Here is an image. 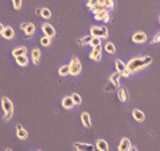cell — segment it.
<instances>
[{"instance_id": "6da1fadb", "label": "cell", "mask_w": 160, "mask_h": 151, "mask_svg": "<svg viewBox=\"0 0 160 151\" xmlns=\"http://www.w3.org/2000/svg\"><path fill=\"white\" fill-rule=\"evenodd\" d=\"M151 63H152V58L149 57V56H145V57L135 58L133 60H130L126 67L130 73H134V72H137L138 69H142V68L149 66Z\"/></svg>"}, {"instance_id": "7a4b0ae2", "label": "cell", "mask_w": 160, "mask_h": 151, "mask_svg": "<svg viewBox=\"0 0 160 151\" xmlns=\"http://www.w3.org/2000/svg\"><path fill=\"white\" fill-rule=\"evenodd\" d=\"M1 104H2V109L5 111V117H4V120H9L13 115V103L10 102L7 97H2L1 98Z\"/></svg>"}, {"instance_id": "3957f363", "label": "cell", "mask_w": 160, "mask_h": 151, "mask_svg": "<svg viewBox=\"0 0 160 151\" xmlns=\"http://www.w3.org/2000/svg\"><path fill=\"white\" fill-rule=\"evenodd\" d=\"M81 69H82V66H81L80 60L77 58H73L70 63H69V74L73 76H76L81 73Z\"/></svg>"}, {"instance_id": "277c9868", "label": "cell", "mask_w": 160, "mask_h": 151, "mask_svg": "<svg viewBox=\"0 0 160 151\" xmlns=\"http://www.w3.org/2000/svg\"><path fill=\"white\" fill-rule=\"evenodd\" d=\"M91 36L98 37V38H105L108 36V30L105 27H92L91 28Z\"/></svg>"}, {"instance_id": "5b68a950", "label": "cell", "mask_w": 160, "mask_h": 151, "mask_svg": "<svg viewBox=\"0 0 160 151\" xmlns=\"http://www.w3.org/2000/svg\"><path fill=\"white\" fill-rule=\"evenodd\" d=\"M43 31L45 34V36L48 37V38H52V37L55 36V30H54V28L50 23H44L43 24Z\"/></svg>"}, {"instance_id": "8992f818", "label": "cell", "mask_w": 160, "mask_h": 151, "mask_svg": "<svg viewBox=\"0 0 160 151\" xmlns=\"http://www.w3.org/2000/svg\"><path fill=\"white\" fill-rule=\"evenodd\" d=\"M74 146L76 148V150L78 151H93L94 150V146L92 144H87V143H80V142H76L74 143Z\"/></svg>"}, {"instance_id": "52a82bcc", "label": "cell", "mask_w": 160, "mask_h": 151, "mask_svg": "<svg viewBox=\"0 0 160 151\" xmlns=\"http://www.w3.org/2000/svg\"><path fill=\"white\" fill-rule=\"evenodd\" d=\"M16 135H17V137H19L20 140H27V137H28L27 130L24 129L20 124L16 125Z\"/></svg>"}, {"instance_id": "ba28073f", "label": "cell", "mask_w": 160, "mask_h": 151, "mask_svg": "<svg viewBox=\"0 0 160 151\" xmlns=\"http://www.w3.org/2000/svg\"><path fill=\"white\" fill-rule=\"evenodd\" d=\"M90 58L94 61H99L101 59V49H100V46L93 47L92 52L90 54Z\"/></svg>"}, {"instance_id": "9c48e42d", "label": "cell", "mask_w": 160, "mask_h": 151, "mask_svg": "<svg viewBox=\"0 0 160 151\" xmlns=\"http://www.w3.org/2000/svg\"><path fill=\"white\" fill-rule=\"evenodd\" d=\"M81 120H82V124L84 127L91 128V119H90V114L88 112H83L81 115Z\"/></svg>"}, {"instance_id": "30bf717a", "label": "cell", "mask_w": 160, "mask_h": 151, "mask_svg": "<svg viewBox=\"0 0 160 151\" xmlns=\"http://www.w3.org/2000/svg\"><path fill=\"white\" fill-rule=\"evenodd\" d=\"M146 41V35H145L144 32H136L134 36H133V42L135 43H144Z\"/></svg>"}, {"instance_id": "8fae6325", "label": "cell", "mask_w": 160, "mask_h": 151, "mask_svg": "<svg viewBox=\"0 0 160 151\" xmlns=\"http://www.w3.org/2000/svg\"><path fill=\"white\" fill-rule=\"evenodd\" d=\"M96 20L98 21H104V22H108L109 21V14L106 11H101L96 14Z\"/></svg>"}, {"instance_id": "7c38bea8", "label": "cell", "mask_w": 160, "mask_h": 151, "mask_svg": "<svg viewBox=\"0 0 160 151\" xmlns=\"http://www.w3.org/2000/svg\"><path fill=\"white\" fill-rule=\"evenodd\" d=\"M74 105H75V103L73 102L72 97L67 96V97H65V98L62 99V106H63L66 110L73 109V107H74Z\"/></svg>"}, {"instance_id": "4fadbf2b", "label": "cell", "mask_w": 160, "mask_h": 151, "mask_svg": "<svg viewBox=\"0 0 160 151\" xmlns=\"http://www.w3.org/2000/svg\"><path fill=\"white\" fill-rule=\"evenodd\" d=\"M130 146H131V143H130V141L127 138V137H124L122 138L121 141V143H120L119 146V150L120 151H127L130 149Z\"/></svg>"}, {"instance_id": "5bb4252c", "label": "cell", "mask_w": 160, "mask_h": 151, "mask_svg": "<svg viewBox=\"0 0 160 151\" xmlns=\"http://www.w3.org/2000/svg\"><path fill=\"white\" fill-rule=\"evenodd\" d=\"M133 117H134V119L137 121V122H143L145 119V115L144 113L140 111V110H134L133 111Z\"/></svg>"}, {"instance_id": "9a60e30c", "label": "cell", "mask_w": 160, "mask_h": 151, "mask_svg": "<svg viewBox=\"0 0 160 151\" xmlns=\"http://www.w3.org/2000/svg\"><path fill=\"white\" fill-rule=\"evenodd\" d=\"M2 36H4V38H6V39H12L13 37H14V30L10 28V27H6V28H4V30H2Z\"/></svg>"}, {"instance_id": "2e32d148", "label": "cell", "mask_w": 160, "mask_h": 151, "mask_svg": "<svg viewBox=\"0 0 160 151\" xmlns=\"http://www.w3.org/2000/svg\"><path fill=\"white\" fill-rule=\"evenodd\" d=\"M31 56H32V61L35 65H38L39 63V59H41V51L39 49H34L32 52H31Z\"/></svg>"}, {"instance_id": "e0dca14e", "label": "cell", "mask_w": 160, "mask_h": 151, "mask_svg": "<svg viewBox=\"0 0 160 151\" xmlns=\"http://www.w3.org/2000/svg\"><path fill=\"white\" fill-rule=\"evenodd\" d=\"M96 148H97V150H99V151H107L108 150V144H107L106 141L99 140L98 142H97Z\"/></svg>"}, {"instance_id": "ac0fdd59", "label": "cell", "mask_w": 160, "mask_h": 151, "mask_svg": "<svg viewBox=\"0 0 160 151\" xmlns=\"http://www.w3.org/2000/svg\"><path fill=\"white\" fill-rule=\"evenodd\" d=\"M16 59V63L19 66H22V67H24L28 65V58L26 57V54L24 56H20V57H15Z\"/></svg>"}, {"instance_id": "d6986e66", "label": "cell", "mask_w": 160, "mask_h": 151, "mask_svg": "<svg viewBox=\"0 0 160 151\" xmlns=\"http://www.w3.org/2000/svg\"><path fill=\"white\" fill-rule=\"evenodd\" d=\"M118 96H119V99L124 103V102H127L128 100V95H127V91L124 90L123 88L119 89V91H118Z\"/></svg>"}, {"instance_id": "ffe728a7", "label": "cell", "mask_w": 160, "mask_h": 151, "mask_svg": "<svg viewBox=\"0 0 160 151\" xmlns=\"http://www.w3.org/2000/svg\"><path fill=\"white\" fill-rule=\"evenodd\" d=\"M121 77V73L120 72H116V73H114L112 76H111V81L113 82L114 87L116 88V87H119V80Z\"/></svg>"}, {"instance_id": "44dd1931", "label": "cell", "mask_w": 160, "mask_h": 151, "mask_svg": "<svg viewBox=\"0 0 160 151\" xmlns=\"http://www.w3.org/2000/svg\"><path fill=\"white\" fill-rule=\"evenodd\" d=\"M27 52V49L24 46H21L19 49H15L13 51V57H20V56H24Z\"/></svg>"}, {"instance_id": "7402d4cb", "label": "cell", "mask_w": 160, "mask_h": 151, "mask_svg": "<svg viewBox=\"0 0 160 151\" xmlns=\"http://www.w3.org/2000/svg\"><path fill=\"white\" fill-rule=\"evenodd\" d=\"M24 31L28 36H32L35 32V26L32 23H27V27L24 28Z\"/></svg>"}, {"instance_id": "603a6c76", "label": "cell", "mask_w": 160, "mask_h": 151, "mask_svg": "<svg viewBox=\"0 0 160 151\" xmlns=\"http://www.w3.org/2000/svg\"><path fill=\"white\" fill-rule=\"evenodd\" d=\"M59 75H60V76L69 75V65H66V66L60 67V69H59Z\"/></svg>"}, {"instance_id": "cb8c5ba5", "label": "cell", "mask_w": 160, "mask_h": 151, "mask_svg": "<svg viewBox=\"0 0 160 151\" xmlns=\"http://www.w3.org/2000/svg\"><path fill=\"white\" fill-rule=\"evenodd\" d=\"M115 66H116L118 72H120V73H122L124 69L127 68V67H126V65H124V63H122L121 60H119V59H118V60H115Z\"/></svg>"}, {"instance_id": "d4e9b609", "label": "cell", "mask_w": 160, "mask_h": 151, "mask_svg": "<svg viewBox=\"0 0 160 151\" xmlns=\"http://www.w3.org/2000/svg\"><path fill=\"white\" fill-rule=\"evenodd\" d=\"M89 44H90V45H91L92 47L100 46V38H98V37H92Z\"/></svg>"}, {"instance_id": "484cf974", "label": "cell", "mask_w": 160, "mask_h": 151, "mask_svg": "<svg viewBox=\"0 0 160 151\" xmlns=\"http://www.w3.org/2000/svg\"><path fill=\"white\" fill-rule=\"evenodd\" d=\"M105 50L108 53H111V54L115 53V46H114L113 43H107V44L105 45Z\"/></svg>"}, {"instance_id": "4316f807", "label": "cell", "mask_w": 160, "mask_h": 151, "mask_svg": "<svg viewBox=\"0 0 160 151\" xmlns=\"http://www.w3.org/2000/svg\"><path fill=\"white\" fill-rule=\"evenodd\" d=\"M72 99H73V102L75 103V104H77V105H80L81 103H82V98H81V96L78 94H73L72 96Z\"/></svg>"}, {"instance_id": "83f0119b", "label": "cell", "mask_w": 160, "mask_h": 151, "mask_svg": "<svg viewBox=\"0 0 160 151\" xmlns=\"http://www.w3.org/2000/svg\"><path fill=\"white\" fill-rule=\"evenodd\" d=\"M41 15L44 19H48V17H51V11L48 8H43V9H41Z\"/></svg>"}, {"instance_id": "f1b7e54d", "label": "cell", "mask_w": 160, "mask_h": 151, "mask_svg": "<svg viewBox=\"0 0 160 151\" xmlns=\"http://www.w3.org/2000/svg\"><path fill=\"white\" fill-rule=\"evenodd\" d=\"M91 38H92V36L83 37L82 39H80V41H78V44H80V45H87V44H89V43H90Z\"/></svg>"}, {"instance_id": "f546056e", "label": "cell", "mask_w": 160, "mask_h": 151, "mask_svg": "<svg viewBox=\"0 0 160 151\" xmlns=\"http://www.w3.org/2000/svg\"><path fill=\"white\" fill-rule=\"evenodd\" d=\"M41 43L43 46H48L50 45V43H51V38H48V37H43L41 39Z\"/></svg>"}, {"instance_id": "4dcf8cb0", "label": "cell", "mask_w": 160, "mask_h": 151, "mask_svg": "<svg viewBox=\"0 0 160 151\" xmlns=\"http://www.w3.org/2000/svg\"><path fill=\"white\" fill-rule=\"evenodd\" d=\"M13 5H14L15 9H20L22 6V0H13Z\"/></svg>"}, {"instance_id": "1f68e13d", "label": "cell", "mask_w": 160, "mask_h": 151, "mask_svg": "<svg viewBox=\"0 0 160 151\" xmlns=\"http://www.w3.org/2000/svg\"><path fill=\"white\" fill-rule=\"evenodd\" d=\"M113 6H114L113 0H105V5H104V7H107V8H112Z\"/></svg>"}, {"instance_id": "d6a6232c", "label": "cell", "mask_w": 160, "mask_h": 151, "mask_svg": "<svg viewBox=\"0 0 160 151\" xmlns=\"http://www.w3.org/2000/svg\"><path fill=\"white\" fill-rule=\"evenodd\" d=\"M96 5H97V0H89L88 1V6L90 7V8L94 7Z\"/></svg>"}, {"instance_id": "836d02e7", "label": "cell", "mask_w": 160, "mask_h": 151, "mask_svg": "<svg viewBox=\"0 0 160 151\" xmlns=\"http://www.w3.org/2000/svg\"><path fill=\"white\" fill-rule=\"evenodd\" d=\"M159 41H160V34H157L155 36V38H153L152 43H159Z\"/></svg>"}, {"instance_id": "e575fe53", "label": "cell", "mask_w": 160, "mask_h": 151, "mask_svg": "<svg viewBox=\"0 0 160 151\" xmlns=\"http://www.w3.org/2000/svg\"><path fill=\"white\" fill-rule=\"evenodd\" d=\"M97 5L104 7V5H105V0H97Z\"/></svg>"}, {"instance_id": "d590c367", "label": "cell", "mask_w": 160, "mask_h": 151, "mask_svg": "<svg viewBox=\"0 0 160 151\" xmlns=\"http://www.w3.org/2000/svg\"><path fill=\"white\" fill-rule=\"evenodd\" d=\"M27 27V23H22V24H21V29H23V30H24V28H26Z\"/></svg>"}, {"instance_id": "8d00e7d4", "label": "cell", "mask_w": 160, "mask_h": 151, "mask_svg": "<svg viewBox=\"0 0 160 151\" xmlns=\"http://www.w3.org/2000/svg\"><path fill=\"white\" fill-rule=\"evenodd\" d=\"M2 30H4V26H2V24H1V23H0V34H1V32H2Z\"/></svg>"}]
</instances>
